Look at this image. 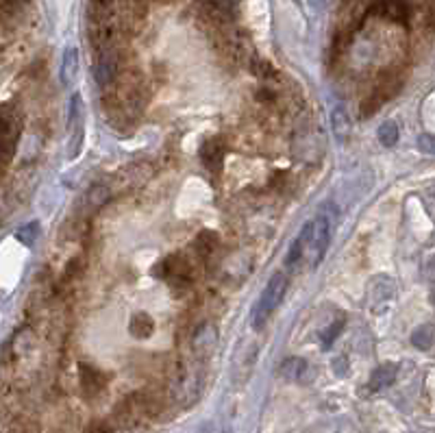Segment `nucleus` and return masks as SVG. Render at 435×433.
<instances>
[{"instance_id": "nucleus-13", "label": "nucleus", "mask_w": 435, "mask_h": 433, "mask_svg": "<svg viewBox=\"0 0 435 433\" xmlns=\"http://www.w3.org/2000/svg\"><path fill=\"white\" fill-rule=\"evenodd\" d=\"M379 142L385 149L394 146V144L398 142V125L394 123V120H385V123L379 127Z\"/></svg>"}, {"instance_id": "nucleus-4", "label": "nucleus", "mask_w": 435, "mask_h": 433, "mask_svg": "<svg viewBox=\"0 0 435 433\" xmlns=\"http://www.w3.org/2000/svg\"><path fill=\"white\" fill-rule=\"evenodd\" d=\"M85 139V107L81 94H72L68 105V157L75 159L81 153Z\"/></svg>"}, {"instance_id": "nucleus-15", "label": "nucleus", "mask_w": 435, "mask_h": 433, "mask_svg": "<svg viewBox=\"0 0 435 433\" xmlns=\"http://www.w3.org/2000/svg\"><path fill=\"white\" fill-rule=\"evenodd\" d=\"M412 342H414L416 349H422V351L431 349L433 346V327L422 325L420 329H416L414 335H412Z\"/></svg>"}, {"instance_id": "nucleus-6", "label": "nucleus", "mask_w": 435, "mask_h": 433, "mask_svg": "<svg viewBox=\"0 0 435 433\" xmlns=\"http://www.w3.org/2000/svg\"><path fill=\"white\" fill-rule=\"evenodd\" d=\"M201 159L209 172H220L225 165V146L220 144V139H207L201 149Z\"/></svg>"}, {"instance_id": "nucleus-11", "label": "nucleus", "mask_w": 435, "mask_h": 433, "mask_svg": "<svg viewBox=\"0 0 435 433\" xmlns=\"http://www.w3.org/2000/svg\"><path fill=\"white\" fill-rule=\"evenodd\" d=\"M77 70H79V51L75 46H68L63 53V63H61V81L68 85L77 77Z\"/></svg>"}, {"instance_id": "nucleus-17", "label": "nucleus", "mask_w": 435, "mask_h": 433, "mask_svg": "<svg viewBox=\"0 0 435 433\" xmlns=\"http://www.w3.org/2000/svg\"><path fill=\"white\" fill-rule=\"evenodd\" d=\"M333 129H335V133H337V137H340V139H344L351 133V120L346 118L342 107H337L333 111Z\"/></svg>"}, {"instance_id": "nucleus-14", "label": "nucleus", "mask_w": 435, "mask_h": 433, "mask_svg": "<svg viewBox=\"0 0 435 433\" xmlns=\"http://www.w3.org/2000/svg\"><path fill=\"white\" fill-rule=\"evenodd\" d=\"M305 368H307L305 359H301V357H289V359H285L283 366H281V375H283L285 379H298V377H303Z\"/></svg>"}, {"instance_id": "nucleus-18", "label": "nucleus", "mask_w": 435, "mask_h": 433, "mask_svg": "<svg viewBox=\"0 0 435 433\" xmlns=\"http://www.w3.org/2000/svg\"><path fill=\"white\" fill-rule=\"evenodd\" d=\"M342 329H344V320H337V322H333V325L322 333V349H324V351L331 349V344L337 340V335H340Z\"/></svg>"}, {"instance_id": "nucleus-10", "label": "nucleus", "mask_w": 435, "mask_h": 433, "mask_svg": "<svg viewBox=\"0 0 435 433\" xmlns=\"http://www.w3.org/2000/svg\"><path fill=\"white\" fill-rule=\"evenodd\" d=\"M129 331H131L133 338H139V340L151 338L153 331H155V322H153V318H151L149 314H144V311H139V314H135V316L131 318Z\"/></svg>"}, {"instance_id": "nucleus-19", "label": "nucleus", "mask_w": 435, "mask_h": 433, "mask_svg": "<svg viewBox=\"0 0 435 433\" xmlns=\"http://www.w3.org/2000/svg\"><path fill=\"white\" fill-rule=\"evenodd\" d=\"M37 233H39V225L37 222H31V225H27V227H22L20 231H18V239L22 244H27V246H31L33 242H35V237H37Z\"/></svg>"}, {"instance_id": "nucleus-5", "label": "nucleus", "mask_w": 435, "mask_h": 433, "mask_svg": "<svg viewBox=\"0 0 435 433\" xmlns=\"http://www.w3.org/2000/svg\"><path fill=\"white\" fill-rule=\"evenodd\" d=\"M189 261L183 257V255H170V257H165L159 266H157V275L163 277L170 281L175 287L177 285H189Z\"/></svg>"}, {"instance_id": "nucleus-9", "label": "nucleus", "mask_w": 435, "mask_h": 433, "mask_svg": "<svg viewBox=\"0 0 435 433\" xmlns=\"http://www.w3.org/2000/svg\"><path fill=\"white\" fill-rule=\"evenodd\" d=\"M396 379V366L394 364H385V366H379L372 377H370V390L372 392H379L383 388H388L392 386Z\"/></svg>"}, {"instance_id": "nucleus-2", "label": "nucleus", "mask_w": 435, "mask_h": 433, "mask_svg": "<svg viewBox=\"0 0 435 433\" xmlns=\"http://www.w3.org/2000/svg\"><path fill=\"white\" fill-rule=\"evenodd\" d=\"M285 290H287V277H285V272L272 275V279L268 281V285H265V290L259 296L257 307L253 311V327L255 329H261L265 322H268V318L275 314V309L281 305V301L285 296Z\"/></svg>"}, {"instance_id": "nucleus-20", "label": "nucleus", "mask_w": 435, "mask_h": 433, "mask_svg": "<svg viewBox=\"0 0 435 433\" xmlns=\"http://www.w3.org/2000/svg\"><path fill=\"white\" fill-rule=\"evenodd\" d=\"M87 433H109V427H107V422H94L87 429Z\"/></svg>"}, {"instance_id": "nucleus-16", "label": "nucleus", "mask_w": 435, "mask_h": 433, "mask_svg": "<svg viewBox=\"0 0 435 433\" xmlns=\"http://www.w3.org/2000/svg\"><path fill=\"white\" fill-rule=\"evenodd\" d=\"M196 251L203 255V257H207V255H211V251L218 246V235L213 233V231H203L198 237H196Z\"/></svg>"}, {"instance_id": "nucleus-7", "label": "nucleus", "mask_w": 435, "mask_h": 433, "mask_svg": "<svg viewBox=\"0 0 435 433\" xmlns=\"http://www.w3.org/2000/svg\"><path fill=\"white\" fill-rule=\"evenodd\" d=\"M118 57L113 53H103L99 57V63H96V79L103 87H109L118 79Z\"/></svg>"}, {"instance_id": "nucleus-3", "label": "nucleus", "mask_w": 435, "mask_h": 433, "mask_svg": "<svg viewBox=\"0 0 435 433\" xmlns=\"http://www.w3.org/2000/svg\"><path fill=\"white\" fill-rule=\"evenodd\" d=\"M22 120L11 105H0V168H5L13 155L20 139Z\"/></svg>"}, {"instance_id": "nucleus-12", "label": "nucleus", "mask_w": 435, "mask_h": 433, "mask_svg": "<svg viewBox=\"0 0 435 433\" xmlns=\"http://www.w3.org/2000/svg\"><path fill=\"white\" fill-rule=\"evenodd\" d=\"M215 340H218L215 327H213V325H203V327L196 331V335H194V349H196L198 353H207L209 349H213Z\"/></svg>"}, {"instance_id": "nucleus-1", "label": "nucleus", "mask_w": 435, "mask_h": 433, "mask_svg": "<svg viewBox=\"0 0 435 433\" xmlns=\"http://www.w3.org/2000/svg\"><path fill=\"white\" fill-rule=\"evenodd\" d=\"M331 242V227L327 218H313L301 235L294 239L292 249L287 253V266L289 268H305L313 270L320 266V261L327 255Z\"/></svg>"}, {"instance_id": "nucleus-8", "label": "nucleus", "mask_w": 435, "mask_h": 433, "mask_svg": "<svg viewBox=\"0 0 435 433\" xmlns=\"http://www.w3.org/2000/svg\"><path fill=\"white\" fill-rule=\"evenodd\" d=\"M81 386L87 394H99L105 390L107 386V377L94 366H87V364H81Z\"/></svg>"}]
</instances>
